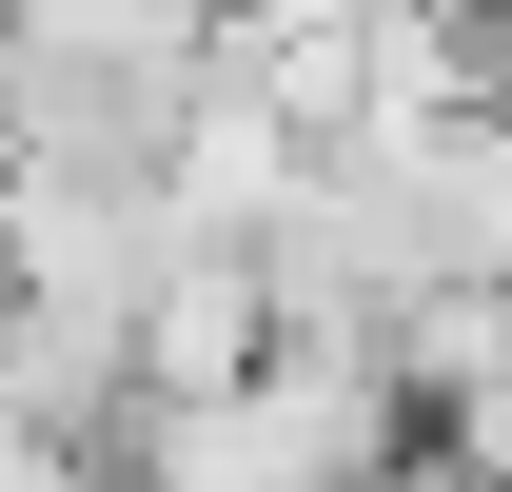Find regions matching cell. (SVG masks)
<instances>
[{"mask_svg": "<svg viewBox=\"0 0 512 492\" xmlns=\"http://www.w3.org/2000/svg\"><path fill=\"white\" fill-rule=\"evenodd\" d=\"M0 492H119V453H99V433H40V414H0Z\"/></svg>", "mask_w": 512, "mask_h": 492, "instance_id": "3", "label": "cell"}, {"mask_svg": "<svg viewBox=\"0 0 512 492\" xmlns=\"http://www.w3.org/2000/svg\"><path fill=\"white\" fill-rule=\"evenodd\" d=\"M355 492H473V473H453L434 433H414V453H375V473H355Z\"/></svg>", "mask_w": 512, "mask_h": 492, "instance_id": "4", "label": "cell"}, {"mask_svg": "<svg viewBox=\"0 0 512 492\" xmlns=\"http://www.w3.org/2000/svg\"><path fill=\"white\" fill-rule=\"evenodd\" d=\"M0 40H20V60H60V79H119V99L178 119L197 79H217L237 20H217V0H0Z\"/></svg>", "mask_w": 512, "mask_h": 492, "instance_id": "2", "label": "cell"}, {"mask_svg": "<svg viewBox=\"0 0 512 492\" xmlns=\"http://www.w3.org/2000/svg\"><path fill=\"white\" fill-rule=\"evenodd\" d=\"M256 355H276V276H256L237 237H178L158 276H138V315H119L138 394H256Z\"/></svg>", "mask_w": 512, "mask_h": 492, "instance_id": "1", "label": "cell"}]
</instances>
